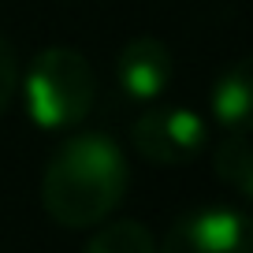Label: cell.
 <instances>
[{
    "label": "cell",
    "mask_w": 253,
    "mask_h": 253,
    "mask_svg": "<svg viewBox=\"0 0 253 253\" xmlns=\"http://www.w3.org/2000/svg\"><path fill=\"white\" fill-rule=\"evenodd\" d=\"M116 82L130 101L153 104L171 86V52L160 38H134L126 41L116 60Z\"/></svg>",
    "instance_id": "5"
},
{
    "label": "cell",
    "mask_w": 253,
    "mask_h": 253,
    "mask_svg": "<svg viewBox=\"0 0 253 253\" xmlns=\"http://www.w3.org/2000/svg\"><path fill=\"white\" fill-rule=\"evenodd\" d=\"M212 116L223 130H250L253 116V63L235 60L231 67H223L220 79L212 82Z\"/></svg>",
    "instance_id": "6"
},
{
    "label": "cell",
    "mask_w": 253,
    "mask_h": 253,
    "mask_svg": "<svg viewBox=\"0 0 253 253\" xmlns=\"http://www.w3.org/2000/svg\"><path fill=\"white\" fill-rule=\"evenodd\" d=\"M82 253H157V238L138 220H116L104 223Z\"/></svg>",
    "instance_id": "8"
},
{
    "label": "cell",
    "mask_w": 253,
    "mask_h": 253,
    "mask_svg": "<svg viewBox=\"0 0 253 253\" xmlns=\"http://www.w3.org/2000/svg\"><path fill=\"white\" fill-rule=\"evenodd\" d=\"M23 104L34 126L41 130H67L82 123L93 108L97 75L82 52L67 45H48L30 60L26 75H19Z\"/></svg>",
    "instance_id": "2"
},
{
    "label": "cell",
    "mask_w": 253,
    "mask_h": 253,
    "mask_svg": "<svg viewBox=\"0 0 253 253\" xmlns=\"http://www.w3.org/2000/svg\"><path fill=\"white\" fill-rule=\"evenodd\" d=\"M157 253H250V220L231 205L194 209L171 223Z\"/></svg>",
    "instance_id": "4"
},
{
    "label": "cell",
    "mask_w": 253,
    "mask_h": 253,
    "mask_svg": "<svg viewBox=\"0 0 253 253\" xmlns=\"http://www.w3.org/2000/svg\"><path fill=\"white\" fill-rule=\"evenodd\" d=\"M130 164L108 134H75L48 157L41 205L60 227H97L126 198Z\"/></svg>",
    "instance_id": "1"
},
{
    "label": "cell",
    "mask_w": 253,
    "mask_h": 253,
    "mask_svg": "<svg viewBox=\"0 0 253 253\" xmlns=\"http://www.w3.org/2000/svg\"><path fill=\"white\" fill-rule=\"evenodd\" d=\"M138 157H145L149 164L175 168L186 164L201 153L205 145V119L198 112L182 108V104H153L130 126Z\"/></svg>",
    "instance_id": "3"
},
{
    "label": "cell",
    "mask_w": 253,
    "mask_h": 253,
    "mask_svg": "<svg viewBox=\"0 0 253 253\" xmlns=\"http://www.w3.org/2000/svg\"><path fill=\"white\" fill-rule=\"evenodd\" d=\"M216 175L238 190L242 198L253 194V153H250V130H227V138L216 149Z\"/></svg>",
    "instance_id": "7"
},
{
    "label": "cell",
    "mask_w": 253,
    "mask_h": 253,
    "mask_svg": "<svg viewBox=\"0 0 253 253\" xmlns=\"http://www.w3.org/2000/svg\"><path fill=\"white\" fill-rule=\"evenodd\" d=\"M15 89H19V60H15V48L8 45V38L0 34V116L8 112Z\"/></svg>",
    "instance_id": "9"
}]
</instances>
